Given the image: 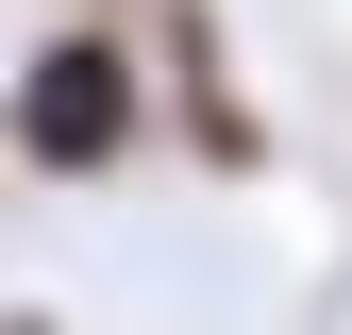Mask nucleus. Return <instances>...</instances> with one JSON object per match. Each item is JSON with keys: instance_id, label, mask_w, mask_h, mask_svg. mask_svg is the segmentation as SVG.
Returning <instances> with one entry per match:
<instances>
[{"instance_id": "obj_3", "label": "nucleus", "mask_w": 352, "mask_h": 335, "mask_svg": "<svg viewBox=\"0 0 352 335\" xmlns=\"http://www.w3.org/2000/svg\"><path fill=\"white\" fill-rule=\"evenodd\" d=\"M0 335H51V319H0Z\"/></svg>"}, {"instance_id": "obj_2", "label": "nucleus", "mask_w": 352, "mask_h": 335, "mask_svg": "<svg viewBox=\"0 0 352 335\" xmlns=\"http://www.w3.org/2000/svg\"><path fill=\"white\" fill-rule=\"evenodd\" d=\"M168 51H185V117H201V151H218V168H252V101L218 84V51H201V17H168Z\"/></svg>"}, {"instance_id": "obj_1", "label": "nucleus", "mask_w": 352, "mask_h": 335, "mask_svg": "<svg viewBox=\"0 0 352 335\" xmlns=\"http://www.w3.org/2000/svg\"><path fill=\"white\" fill-rule=\"evenodd\" d=\"M135 34H101V17H67V34H34L17 84H0V151L34 168V185H101L118 151H135Z\"/></svg>"}]
</instances>
